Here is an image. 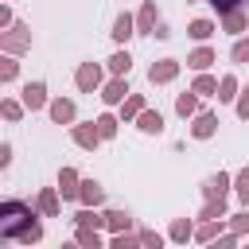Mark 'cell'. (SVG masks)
<instances>
[{
	"label": "cell",
	"instance_id": "obj_1",
	"mask_svg": "<svg viewBox=\"0 0 249 249\" xmlns=\"http://www.w3.org/2000/svg\"><path fill=\"white\" fill-rule=\"evenodd\" d=\"M0 233H4L8 241H19V245L43 241L39 210H31V206L19 202V198H4V202H0Z\"/></svg>",
	"mask_w": 249,
	"mask_h": 249
},
{
	"label": "cell",
	"instance_id": "obj_2",
	"mask_svg": "<svg viewBox=\"0 0 249 249\" xmlns=\"http://www.w3.org/2000/svg\"><path fill=\"white\" fill-rule=\"evenodd\" d=\"M0 51H4V54H23V51H31V27H27V23H12L8 31H0Z\"/></svg>",
	"mask_w": 249,
	"mask_h": 249
},
{
	"label": "cell",
	"instance_id": "obj_3",
	"mask_svg": "<svg viewBox=\"0 0 249 249\" xmlns=\"http://www.w3.org/2000/svg\"><path fill=\"white\" fill-rule=\"evenodd\" d=\"M74 86H78L82 93H97V89L105 86V70H101V62H82V66L74 70Z\"/></svg>",
	"mask_w": 249,
	"mask_h": 249
},
{
	"label": "cell",
	"instance_id": "obj_4",
	"mask_svg": "<svg viewBox=\"0 0 249 249\" xmlns=\"http://www.w3.org/2000/svg\"><path fill=\"white\" fill-rule=\"evenodd\" d=\"M179 70H183L179 58H156V62L148 66V82H152V86H167V82L179 78Z\"/></svg>",
	"mask_w": 249,
	"mask_h": 249
},
{
	"label": "cell",
	"instance_id": "obj_5",
	"mask_svg": "<svg viewBox=\"0 0 249 249\" xmlns=\"http://www.w3.org/2000/svg\"><path fill=\"white\" fill-rule=\"evenodd\" d=\"M70 140H74L82 152H97V144H101L97 121H82V124H70Z\"/></svg>",
	"mask_w": 249,
	"mask_h": 249
},
{
	"label": "cell",
	"instance_id": "obj_6",
	"mask_svg": "<svg viewBox=\"0 0 249 249\" xmlns=\"http://www.w3.org/2000/svg\"><path fill=\"white\" fill-rule=\"evenodd\" d=\"M214 132H218V113L198 109V113L191 117V136H195V140H210Z\"/></svg>",
	"mask_w": 249,
	"mask_h": 249
},
{
	"label": "cell",
	"instance_id": "obj_7",
	"mask_svg": "<svg viewBox=\"0 0 249 249\" xmlns=\"http://www.w3.org/2000/svg\"><path fill=\"white\" fill-rule=\"evenodd\" d=\"M128 93H132V89H128V82H124L121 74H113V78H109V82H105V86L97 89V97H101L105 105H121V101H124Z\"/></svg>",
	"mask_w": 249,
	"mask_h": 249
},
{
	"label": "cell",
	"instance_id": "obj_8",
	"mask_svg": "<svg viewBox=\"0 0 249 249\" xmlns=\"http://www.w3.org/2000/svg\"><path fill=\"white\" fill-rule=\"evenodd\" d=\"M47 113H51V121H54V124H74V117H78V105H74L70 97H51Z\"/></svg>",
	"mask_w": 249,
	"mask_h": 249
},
{
	"label": "cell",
	"instance_id": "obj_9",
	"mask_svg": "<svg viewBox=\"0 0 249 249\" xmlns=\"http://www.w3.org/2000/svg\"><path fill=\"white\" fill-rule=\"evenodd\" d=\"M19 93H23V105H27L31 113H35V109H47V105H51V97H47V82H27V86H23Z\"/></svg>",
	"mask_w": 249,
	"mask_h": 249
},
{
	"label": "cell",
	"instance_id": "obj_10",
	"mask_svg": "<svg viewBox=\"0 0 249 249\" xmlns=\"http://www.w3.org/2000/svg\"><path fill=\"white\" fill-rule=\"evenodd\" d=\"M230 187H233V175H230V171H218V175H210V179L202 183V198H226Z\"/></svg>",
	"mask_w": 249,
	"mask_h": 249
},
{
	"label": "cell",
	"instance_id": "obj_11",
	"mask_svg": "<svg viewBox=\"0 0 249 249\" xmlns=\"http://www.w3.org/2000/svg\"><path fill=\"white\" fill-rule=\"evenodd\" d=\"M58 187H43L39 191V198H35V210L43 214V218H58V210H62V202H58Z\"/></svg>",
	"mask_w": 249,
	"mask_h": 249
},
{
	"label": "cell",
	"instance_id": "obj_12",
	"mask_svg": "<svg viewBox=\"0 0 249 249\" xmlns=\"http://www.w3.org/2000/svg\"><path fill=\"white\" fill-rule=\"evenodd\" d=\"M58 191H62V202H74L78 191H82V175H78L74 167H62V171H58Z\"/></svg>",
	"mask_w": 249,
	"mask_h": 249
},
{
	"label": "cell",
	"instance_id": "obj_13",
	"mask_svg": "<svg viewBox=\"0 0 249 249\" xmlns=\"http://www.w3.org/2000/svg\"><path fill=\"white\" fill-rule=\"evenodd\" d=\"M109 35H113V43H121V47H124V43H128V39L136 35V16L121 12V16L113 19V31H109Z\"/></svg>",
	"mask_w": 249,
	"mask_h": 249
},
{
	"label": "cell",
	"instance_id": "obj_14",
	"mask_svg": "<svg viewBox=\"0 0 249 249\" xmlns=\"http://www.w3.org/2000/svg\"><path fill=\"white\" fill-rule=\"evenodd\" d=\"M156 0H144L140 4V12H136V35H152L156 31Z\"/></svg>",
	"mask_w": 249,
	"mask_h": 249
},
{
	"label": "cell",
	"instance_id": "obj_15",
	"mask_svg": "<svg viewBox=\"0 0 249 249\" xmlns=\"http://www.w3.org/2000/svg\"><path fill=\"white\" fill-rule=\"evenodd\" d=\"M136 128H140L144 136H160V132H163V113H160V109H144V113L136 117Z\"/></svg>",
	"mask_w": 249,
	"mask_h": 249
},
{
	"label": "cell",
	"instance_id": "obj_16",
	"mask_svg": "<svg viewBox=\"0 0 249 249\" xmlns=\"http://www.w3.org/2000/svg\"><path fill=\"white\" fill-rule=\"evenodd\" d=\"M78 202H82V206H101V202H105V187H101L97 179H82Z\"/></svg>",
	"mask_w": 249,
	"mask_h": 249
},
{
	"label": "cell",
	"instance_id": "obj_17",
	"mask_svg": "<svg viewBox=\"0 0 249 249\" xmlns=\"http://www.w3.org/2000/svg\"><path fill=\"white\" fill-rule=\"evenodd\" d=\"M214 58H218V54H214V51L202 43V47H195V51L187 54V66H191L195 74H202V70H210V66H214Z\"/></svg>",
	"mask_w": 249,
	"mask_h": 249
},
{
	"label": "cell",
	"instance_id": "obj_18",
	"mask_svg": "<svg viewBox=\"0 0 249 249\" xmlns=\"http://www.w3.org/2000/svg\"><path fill=\"white\" fill-rule=\"evenodd\" d=\"M249 27V16H245V8H233V12H226L222 16V31H230V35H241Z\"/></svg>",
	"mask_w": 249,
	"mask_h": 249
},
{
	"label": "cell",
	"instance_id": "obj_19",
	"mask_svg": "<svg viewBox=\"0 0 249 249\" xmlns=\"http://www.w3.org/2000/svg\"><path fill=\"white\" fill-rule=\"evenodd\" d=\"M222 218H202L198 226H195V241H218V233H222Z\"/></svg>",
	"mask_w": 249,
	"mask_h": 249
},
{
	"label": "cell",
	"instance_id": "obj_20",
	"mask_svg": "<svg viewBox=\"0 0 249 249\" xmlns=\"http://www.w3.org/2000/svg\"><path fill=\"white\" fill-rule=\"evenodd\" d=\"M175 113H179L183 121H191V117L198 113V93H195V89H187V93H179V97H175Z\"/></svg>",
	"mask_w": 249,
	"mask_h": 249
},
{
	"label": "cell",
	"instance_id": "obj_21",
	"mask_svg": "<svg viewBox=\"0 0 249 249\" xmlns=\"http://www.w3.org/2000/svg\"><path fill=\"white\" fill-rule=\"evenodd\" d=\"M105 230H109V233L132 230V214H128V210H105Z\"/></svg>",
	"mask_w": 249,
	"mask_h": 249
},
{
	"label": "cell",
	"instance_id": "obj_22",
	"mask_svg": "<svg viewBox=\"0 0 249 249\" xmlns=\"http://www.w3.org/2000/svg\"><path fill=\"white\" fill-rule=\"evenodd\" d=\"M167 237H171L175 245H187V241H195V226H191L187 218H175L171 230H167Z\"/></svg>",
	"mask_w": 249,
	"mask_h": 249
},
{
	"label": "cell",
	"instance_id": "obj_23",
	"mask_svg": "<svg viewBox=\"0 0 249 249\" xmlns=\"http://www.w3.org/2000/svg\"><path fill=\"white\" fill-rule=\"evenodd\" d=\"M214 31H218V27H214V19H191V23H187V35H191L195 43H206Z\"/></svg>",
	"mask_w": 249,
	"mask_h": 249
},
{
	"label": "cell",
	"instance_id": "obj_24",
	"mask_svg": "<svg viewBox=\"0 0 249 249\" xmlns=\"http://www.w3.org/2000/svg\"><path fill=\"white\" fill-rule=\"evenodd\" d=\"M128 70H132V54L121 47V51H113L109 54V74H121V78H128Z\"/></svg>",
	"mask_w": 249,
	"mask_h": 249
},
{
	"label": "cell",
	"instance_id": "obj_25",
	"mask_svg": "<svg viewBox=\"0 0 249 249\" xmlns=\"http://www.w3.org/2000/svg\"><path fill=\"white\" fill-rule=\"evenodd\" d=\"M191 89H195V93H198V97H218V78H214V74H206V70H202V74H198V78H195V82H191Z\"/></svg>",
	"mask_w": 249,
	"mask_h": 249
},
{
	"label": "cell",
	"instance_id": "obj_26",
	"mask_svg": "<svg viewBox=\"0 0 249 249\" xmlns=\"http://www.w3.org/2000/svg\"><path fill=\"white\" fill-rule=\"evenodd\" d=\"M241 86H237V74H222L218 78V101H237Z\"/></svg>",
	"mask_w": 249,
	"mask_h": 249
},
{
	"label": "cell",
	"instance_id": "obj_27",
	"mask_svg": "<svg viewBox=\"0 0 249 249\" xmlns=\"http://www.w3.org/2000/svg\"><path fill=\"white\" fill-rule=\"evenodd\" d=\"M144 109H148V105H144V97H140V93H128V97L121 101V121H136Z\"/></svg>",
	"mask_w": 249,
	"mask_h": 249
},
{
	"label": "cell",
	"instance_id": "obj_28",
	"mask_svg": "<svg viewBox=\"0 0 249 249\" xmlns=\"http://www.w3.org/2000/svg\"><path fill=\"white\" fill-rule=\"evenodd\" d=\"M74 226H93V230H101V226H105V214H97V206H82V210L74 214Z\"/></svg>",
	"mask_w": 249,
	"mask_h": 249
},
{
	"label": "cell",
	"instance_id": "obj_29",
	"mask_svg": "<svg viewBox=\"0 0 249 249\" xmlns=\"http://www.w3.org/2000/svg\"><path fill=\"white\" fill-rule=\"evenodd\" d=\"M74 241L86 245V249H101V230H93V226H78V230H74Z\"/></svg>",
	"mask_w": 249,
	"mask_h": 249
},
{
	"label": "cell",
	"instance_id": "obj_30",
	"mask_svg": "<svg viewBox=\"0 0 249 249\" xmlns=\"http://www.w3.org/2000/svg\"><path fill=\"white\" fill-rule=\"evenodd\" d=\"M16 58H19V54H4V58H0V82H4V86H12V82L19 78V62H16Z\"/></svg>",
	"mask_w": 249,
	"mask_h": 249
},
{
	"label": "cell",
	"instance_id": "obj_31",
	"mask_svg": "<svg viewBox=\"0 0 249 249\" xmlns=\"http://www.w3.org/2000/svg\"><path fill=\"white\" fill-rule=\"evenodd\" d=\"M23 109H27V105H23V101H16V97H4V101H0V113H4V121H8V124L23 121Z\"/></svg>",
	"mask_w": 249,
	"mask_h": 249
},
{
	"label": "cell",
	"instance_id": "obj_32",
	"mask_svg": "<svg viewBox=\"0 0 249 249\" xmlns=\"http://www.w3.org/2000/svg\"><path fill=\"white\" fill-rule=\"evenodd\" d=\"M233 195H237V202H241V206H249V163L233 175Z\"/></svg>",
	"mask_w": 249,
	"mask_h": 249
},
{
	"label": "cell",
	"instance_id": "obj_33",
	"mask_svg": "<svg viewBox=\"0 0 249 249\" xmlns=\"http://www.w3.org/2000/svg\"><path fill=\"white\" fill-rule=\"evenodd\" d=\"M121 124H124V121H117L113 113H101V117H97V132H101V140H113Z\"/></svg>",
	"mask_w": 249,
	"mask_h": 249
},
{
	"label": "cell",
	"instance_id": "obj_34",
	"mask_svg": "<svg viewBox=\"0 0 249 249\" xmlns=\"http://www.w3.org/2000/svg\"><path fill=\"white\" fill-rule=\"evenodd\" d=\"M198 218H230L226 214V198H206L202 210H198Z\"/></svg>",
	"mask_w": 249,
	"mask_h": 249
},
{
	"label": "cell",
	"instance_id": "obj_35",
	"mask_svg": "<svg viewBox=\"0 0 249 249\" xmlns=\"http://www.w3.org/2000/svg\"><path fill=\"white\" fill-rule=\"evenodd\" d=\"M230 62L233 66H241V62H249V35H241L233 47H230Z\"/></svg>",
	"mask_w": 249,
	"mask_h": 249
},
{
	"label": "cell",
	"instance_id": "obj_36",
	"mask_svg": "<svg viewBox=\"0 0 249 249\" xmlns=\"http://www.w3.org/2000/svg\"><path fill=\"white\" fill-rule=\"evenodd\" d=\"M230 230L233 233H249V206L237 210V214H230Z\"/></svg>",
	"mask_w": 249,
	"mask_h": 249
},
{
	"label": "cell",
	"instance_id": "obj_37",
	"mask_svg": "<svg viewBox=\"0 0 249 249\" xmlns=\"http://www.w3.org/2000/svg\"><path fill=\"white\" fill-rule=\"evenodd\" d=\"M140 245H148V249H160V245H163V233H156V230H140Z\"/></svg>",
	"mask_w": 249,
	"mask_h": 249
},
{
	"label": "cell",
	"instance_id": "obj_38",
	"mask_svg": "<svg viewBox=\"0 0 249 249\" xmlns=\"http://www.w3.org/2000/svg\"><path fill=\"white\" fill-rule=\"evenodd\" d=\"M233 109H237V117H241V121H249V86H245V89L237 93V101H233Z\"/></svg>",
	"mask_w": 249,
	"mask_h": 249
},
{
	"label": "cell",
	"instance_id": "obj_39",
	"mask_svg": "<svg viewBox=\"0 0 249 249\" xmlns=\"http://www.w3.org/2000/svg\"><path fill=\"white\" fill-rule=\"evenodd\" d=\"M214 8H218V16H226V12H233V8H245V0H210Z\"/></svg>",
	"mask_w": 249,
	"mask_h": 249
},
{
	"label": "cell",
	"instance_id": "obj_40",
	"mask_svg": "<svg viewBox=\"0 0 249 249\" xmlns=\"http://www.w3.org/2000/svg\"><path fill=\"white\" fill-rule=\"evenodd\" d=\"M12 23H16V19H12V8H8V4H4V8H0V31H8V27H12Z\"/></svg>",
	"mask_w": 249,
	"mask_h": 249
},
{
	"label": "cell",
	"instance_id": "obj_41",
	"mask_svg": "<svg viewBox=\"0 0 249 249\" xmlns=\"http://www.w3.org/2000/svg\"><path fill=\"white\" fill-rule=\"evenodd\" d=\"M0 167H12V144L8 140L0 144Z\"/></svg>",
	"mask_w": 249,
	"mask_h": 249
},
{
	"label": "cell",
	"instance_id": "obj_42",
	"mask_svg": "<svg viewBox=\"0 0 249 249\" xmlns=\"http://www.w3.org/2000/svg\"><path fill=\"white\" fill-rule=\"evenodd\" d=\"M237 237H241V233H233V230H230L226 237H218V249H233V245H237Z\"/></svg>",
	"mask_w": 249,
	"mask_h": 249
}]
</instances>
